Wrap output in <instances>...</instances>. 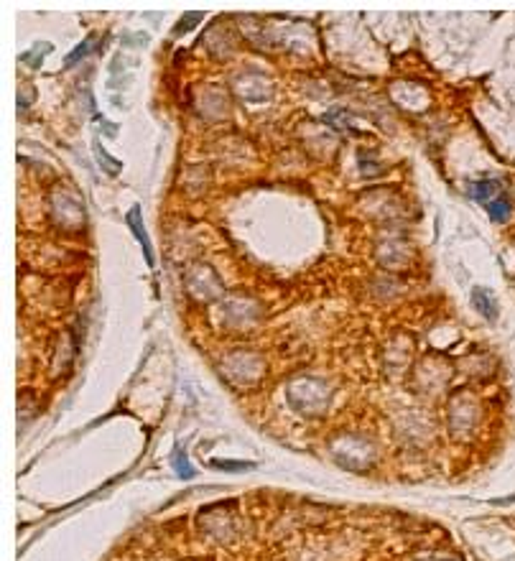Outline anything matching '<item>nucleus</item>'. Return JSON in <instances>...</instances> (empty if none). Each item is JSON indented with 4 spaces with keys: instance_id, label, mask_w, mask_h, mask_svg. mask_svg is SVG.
Segmentation results:
<instances>
[{
    "instance_id": "obj_1",
    "label": "nucleus",
    "mask_w": 515,
    "mask_h": 561,
    "mask_svg": "<svg viewBox=\"0 0 515 561\" xmlns=\"http://www.w3.org/2000/svg\"><path fill=\"white\" fill-rule=\"evenodd\" d=\"M128 225H130V230L135 233V238H138V242L143 245V253H146V263L148 266H154V247H151V240H148V233L146 228H143L141 222V209L133 207L130 212H128Z\"/></svg>"
},
{
    "instance_id": "obj_2",
    "label": "nucleus",
    "mask_w": 515,
    "mask_h": 561,
    "mask_svg": "<svg viewBox=\"0 0 515 561\" xmlns=\"http://www.w3.org/2000/svg\"><path fill=\"white\" fill-rule=\"evenodd\" d=\"M472 304H475V309L485 316V319H490V321L497 319V304L488 288H472Z\"/></svg>"
},
{
    "instance_id": "obj_3",
    "label": "nucleus",
    "mask_w": 515,
    "mask_h": 561,
    "mask_svg": "<svg viewBox=\"0 0 515 561\" xmlns=\"http://www.w3.org/2000/svg\"><path fill=\"white\" fill-rule=\"evenodd\" d=\"M472 192H475V197L480 202H495V199H500V197H495V194H500V184L497 181H480V184H475L472 187Z\"/></svg>"
},
{
    "instance_id": "obj_4",
    "label": "nucleus",
    "mask_w": 515,
    "mask_h": 561,
    "mask_svg": "<svg viewBox=\"0 0 515 561\" xmlns=\"http://www.w3.org/2000/svg\"><path fill=\"white\" fill-rule=\"evenodd\" d=\"M488 212H490V217H495L497 222H502V220H508V214H510V204H508V199H495V202H490L488 204Z\"/></svg>"
},
{
    "instance_id": "obj_5",
    "label": "nucleus",
    "mask_w": 515,
    "mask_h": 561,
    "mask_svg": "<svg viewBox=\"0 0 515 561\" xmlns=\"http://www.w3.org/2000/svg\"><path fill=\"white\" fill-rule=\"evenodd\" d=\"M176 472H179V477H194V469L189 467V460H187V452H181V449H176Z\"/></svg>"
},
{
    "instance_id": "obj_6",
    "label": "nucleus",
    "mask_w": 515,
    "mask_h": 561,
    "mask_svg": "<svg viewBox=\"0 0 515 561\" xmlns=\"http://www.w3.org/2000/svg\"><path fill=\"white\" fill-rule=\"evenodd\" d=\"M212 467L225 469V472H242V469H253L255 464H245V462H212Z\"/></svg>"
},
{
    "instance_id": "obj_7",
    "label": "nucleus",
    "mask_w": 515,
    "mask_h": 561,
    "mask_svg": "<svg viewBox=\"0 0 515 561\" xmlns=\"http://www.w3.org/2000/svg\"><path fill=\"white\" fill-rule=\"evenodd\" d=\"M87 49H89V41H87V44H82V47L77 49V51H74L72 56H69V59H67V67H69V64H74V61L80 59V56H85V51H87Z\"/></svg>"
}]
</instances>
